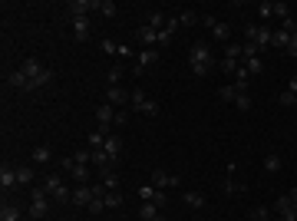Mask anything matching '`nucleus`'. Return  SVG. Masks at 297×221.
I'll return each mask as SVG.
<instances>
[{"mask_svg":"<svg viewBox=\"0 0 297 221\" xmlns=\"http://www.w3.org/2000/svg\"><path fill=\"white\" fill-rule=\"evenodd\" d=\"M215 53H211V46L205 43V40H198L192 43V50H188V66H192V76H208V70L215 66Z\"/></svg>","mask_w":297,"mask_h":221,"instance_id":"1","label":"nucleus"},{"mask_svg":"<svg viewBox=\"0 0 297 221\" xmlns=\"http://www.w3.org/2000/svg\"><path fill=\"white\" fill-rule=\"evenodd\" d=\"M43 188H46V195L53 198V202H60V205H73V191L63 185V178H60V175H46V178H43Z\"/></svg>","mask_w":297,"mask_h":221,"instance_id":"2","label":"nucleus"},{"mask_svg":"<svg viewBox=\"0 0 297 221\" xmlns=\"http://www.w3.org/2000/svg\"><path fill=\"white\" fill-rule=\"evenodd\" d=\"M271 33H274V30H267V26L247 23V26H244V43H254L258 50H264V46H271Z\"/></svg>","mask_w":297,"mask_h":221,"instance_id":"3","label":"nucleus"},{"mask_svg":"<svg viewBox=\"0 0 297 221\" xmlns=\"http://www.w3.org/2000/svg\"><path fill=\"white\" fill-rule=\"evenodd\" d=\"M96 122H99V132L112 135V122H116V106H109V102L96 106Z\"/></svg>","mask_w":297,"mask_h":221,"instance_id":"4","label":"nucleus"},{"mask_svg":"<svg viewBox=\"0 0 297 221\" xmlns=\"http://www.w3.org/2000/svg\"><path fill=\"white\" fill-rule=\"evenodd\" d=\"M148 185H155V188H179V175H168L165 169H152V175H148Z\"/></svg>","mask_w":297,"mask_h":221,"instance_id":"5","label":"nucleus"},{"mask_svg":"<svg viewBox=\"0 0 297 221\" xmlns=\"http://www.w3.org/2000/svg\"><path fill=\"white\" fill-rule=\"evenodd\" d=\"M66 10L73 20H80V17H89V10H99V0H69Z\"/></svg>","mask_w":297,"mask_h":221,"instance_id":"6","label":"nucleus"},{"mask_svg":"<svg viewBox=\"0 0 297 221\" xmlns=\"http://www.w3.org/2000/svg\"><path fill=\"white\" fill-rule=\"evenodd\" d=\"M139 198H142V202H152V205H159V208L168 202V195H165L162 188H155V185H142V188H139Z\"/></svg>","mask_w":297,"mask_h":221,"instance_id":"7","label":"nucleus"},{"mask_svg":"<svg viewBox=\"0 0 297 221\" xmlns=\"http://www.w3.org/2000/svg\"><path fill=\"white\" fill-rule=\"evenodd\" d=\"M7 86H10V89H23V93H33V82L27 79V73H23V70L7 73Z\"/></svg>","mask_w":297,"mask_h":221,"instance_id":"8","label":"nucleus"},{"mask_svg":"<svg viewBox=\"0 0 297 221\" xmlns=\"http://www.w3.org/2000/svg\"><path fill=\"white\" fill-rule=\"evenodd\" d=\"M93 185H76L73 188V205L76 208H89V202H93Z\"/></svg>","mask_w":297,"mask_h":221,"instance_id":"9","label":"nucleus"},{"mask_svg":"<svg viewBox=\"0 0 297 221\" xmlns=\"http://www.w3.org/2000/svg\"><path fill=\"white\" fill-rule=\"evenodd\" d=\"M17 165H4V169H0V188L4 191H13L17 188Z\"/></svg>","mask_w":297,"mask_h":221,"instance_id":"10","label":"nucleus"},{"mask_svg":"<svg viewBox=\"0 0 297 221\" xmlns=\"http://www.w3.org/2000/svg\"><path fill=\"white\" fill-rule=\"evenodd\" d=\"M152 63H159V50H155V46H148V50L139 53V60H136V73H145Z\"/></svg>","mask_w":297,"mask_h":221,"instance_id":"11","label":"nucleus"},{"mask_svg":"<svg viewBox=\"0 0 297 221\" xmlns=\"http://www.w3.org/2000/svg\"><path fill=\"white\" fill-rule=\"evenodd\" d=\"M129 96L132 93H126V89H119V86H109L106 89V102H109V106H126V102H129Z\"/></svg>","mask_w":297,"mask_h":221,"instance_id":"12","label":"nucleus"},{"mask_svg":"<svg viewBox=\"0 0 297 221\" xmlns=\"http://www.w3.org/2000/svg\"><path fill=\"white\" fill-rule=\"evenodd\" d=\"M20 70L27 73V79H30V82H37L40 76H43V70H46V66L40 63V60H23V63H20Z\"/></svg>","mask_w":297,"mask_h":221,"instance_id":"13","label":"nucleus"},{"mask_svg":"<svg viewBox=\"0 0 297 221\" xmlns=\"http://www.w3.org/2000/svg\"><path fill=\"white\" fill-rule=\"evenodd\" d=\"M103 152L112 158V162H116V158L122 155V139H119V135H106V146H103Z\"/></svg>","mask_w":297,"mask_h":221,"instance_id":"14","label":"nucleus"},{"mask_svg":"<svg viewBox=\"0 0 297 221\" xmlns=\"http://www.w3.org/2000/svg\"><path fill=\"white\" fill-rule=\"evenodd\" d=\"M136 37L142 40V43H148V46H159V30H155V26H148V23H142L136 30Z\"/></svg>","mask_w":297,"mask_h":221,"instance_id":"15","label":"nucleus"},{"mask_svg":"<svg viewBox=\"0 0 297 221\" xmlns=\"http://www.w3.org/2000/svg\"><path fill=\"white\" fill-rule=\"evenodd\" d=\"M182 202H185L188 208H205V205H208V198H205L202 191H185V195H182Z\"/></svg>","mask_w":297,"mask_h":221,"instance_id":"16","label":"nucleus"},{"mask_svg":"<svg viewBox=\"0 0 297 221\" xmlns=\"http://www.w3.org/2000/svg\"><path fill=\"white\" fill-rule=\"evenodd\" d=\"M73 33H76V40H89V17H80V20H73Z\"/></svg>","mask_w":297,"mask_h":221,"instance_id":"17","label":"nucleus"},{"mask_svg":"<svg viewBox=\"0 0 297 221\" xmlns=\"http://www.w3.org/2000/svg\"><path fill=\"white\" fill-rule=\"evenodd\" d=\"M238 93H241V89H238L235 82H228V86H218V99H221V102H235Z\"/></svg>","mask_w":297,"mask_h":221,"instance_id":"18","label":"nucleus"},{"mask_svg":"<svg viewBox=\"0 0 297 221\" xmlns=\"http://www.w3.org/2000/svg\"><path fill=\"white\" fill-rule=\"evenodd\" d=\"M50 215V202H30V218L33 221H43Z\"/></svg>","mask_w":297,"mask_h":221,"instance_id":"19","label":"nucleus"},{"mask_svg":"<svg viewBox=\"0 0 297 221\" xmlns=\"http://www.w3.org/2000/svg\"><path fill=\"white\" fill-rule=\"evenodd\" d=\"M50 158H53V149L50 146H33V162L37 165H46Z\"/></svg>","mask_w":297,"mask_h":221,"instance_id":"20","label":"nucleus"},{"mask_svg":"<svg viewBox=\"0 0 297 221\" xmlns=\"http://www.w3.org/2000/svg\"><path fill=\"white\" fill-rule=\"evenodd\" d=\"M0 221H20V208L13 202H4V208H0Z\"/></svg>","mask_w":297,"mask_h":221,"instance_id":"21","label":"nucleus"},{"mask_svg":"<svg viewBox=\"0 0 297 221\" xmlns=\"http://www.w3.org/2000/svg\"><path fill=\"white\" fill-rule=\"evenodd\" d=\"M211 37L221 40V43H231V26L228 23H215V26H211Z\"/></svg>","mask_w":297,"mask_h":221,"instance_id":"22","label":"nucleus"},{"mask_svg":"<svg viewBox=\"0 0 297 221\" xmlns=\"http://www.w3.org/2000/svg\"><path fill=\"white\" fill-rule=\"evenodd\" d=\"M287 43H291V33H287V30H274V33H271V46L287 50Z\"/></svg>","mask_w":297,"mask_h":221,"instance_id":"23","label":"nucleus"},{"mask_svg":"<svg viewBox=\"0 0 297 221\" xmlns=\"http://www.w3.org/2000/svg\"><path fill=\"white\" fill-rule=\"evenodd\" d=\"M103 146H106V132H99V129H96V132H89V135H86V149L99 152Z\"/></svg>","mask_w":297,"mask_h":221,"instance_id":"24","label":"nucleus"},{"mask_svg":"<svg viewBox=\"0 0 297 221\" xmlns=\"http://www.w3.org/2000/svg\"><path fill=\"white\" fill-rule=\"evenodd\" d=\"M103 188L106 191H119V172H103Z\"/></svg>","mask_w":297,"mask_h":221,"instance_id":"25","label":"nucleus"},{"mask_svg":"<svg viewBox=\"0 0 297 221\" xmlns=\"http://www.w3.org/2000/svg\"><path fill=\"white\" fill-rule=\"evenodd\" d=\"M148 26H155V30H165V26H168V17H165L162 10H152V13H148Z\"/></svg>","mask_w":297,"mask_h":221,"instance_id":"26","label":"nucleus"},{"mask_svg":"<svg viewBox=\"0 0 297 221\" xmlns=\"http://www.w3.org/2000/svg\"><path fill=\"white\" fill-rule=\"evenodd\" d=\"M264 172H271V175L281 172V155H278V152H267V155H264Z\"/></svg>","mask_w":297,"mask_h":221,"instance_id":"27","label":"nucleus"},{"mask_svg":"<svg viewBox=\"0 0 297 221\" xmlns=\"http://www.w3.org/2000/svg\"><path fill=\"white\" fill-rule=\"evenodd\" d=\"M139 218H142V221H155V218H159V205L145 202L142 208H139Z\"/></svg>","mask_w":297,"mask_h":221,"instance_id":"28","label":"nucleus"},{"mask_svg":"<svg viewBox=\"0 0 297 221\" xmlns=\"http://www.w3.org/2000/svg\"><path fill=\"white\" fill-rule=\"evenodd\" d=\"M274 211H278V215H287V211H294V202H291V195H281L278 202H274Z\"/></svg>","mask_w":297,"mask_h":221,"instance_id":"29","label":"nucleus"},{"mask_svg":"<svg viewBox=\"0 0 297 221\" xmlns=\"http://www.w3.org/2000/svg\"><path fill=\"white\" fill-rule=\"evenodd\" d=\"M244 70L251 73V76H261V73H264V60H261V57H254V60H244Z\"/></svg>","mask_w":297,"mask_h":221,"instance_id":"30","label":"nucleus"},{"mask_svg":"<svg viewBox=\"0 0 297 221\" xmlns=\"http://www.w3.org/2000/svg\"><path fill=\"white\" fill-rule=\"evenodd\" d=\"M218 70L228 73V76H235L238 70H241V66H238V60H228V57H225V60H218Z\"/></svg>","mask_w":297,"mask_h":221,"instance_id":"31","label":"nucleus"},{"mask_svg":"<svg viewBox=\"0 0 297 221\" xmlns=\"http://www.w3.org/2000/svg\"><path fill=\"white\" fill-rule=\"evenodd\" d=\"M17 182L20 185H30L33 182V169H30V165H17Z\"/></svg>","mask_w":297,"mask_h":221,"instance_id":"32","label":"nucleus"},{"mask_svg":"<svg viewBox=\"0 0 297 221\" xmlns=\"http://www.w3.org/2000/svg\"><path fill=\"white\" fill-rule=\"evenodd\" d=\"M122 73H126V66H112L109 73H106V82H109V86H119V79H122Z\"/></svg>","mask_w":297,"mask_h":221,"instance_id":"33","label":"nucleus"},{"mask_svg":"<svg viewBox=\"0 0 297 221\" xmlns=\"http://www.w3.org/2000/svg\"><path fill=\"white\" fill-rule=\"evenodd\" d=\"M247 82H251V73H247L244 66H241V70L235 73V86H238V89H241V93H244V89H247Z\"/></svg>","mask_w":297,"mask_h":221,"instance_id":"34","label":"nucleus"},{"mask_svg":"<svg viewBox=\"0 0 297 221\" xmlns=\"http://www.w3.org/2000/svg\"><path fill=\"white\" fill-rule=\"evenodd\" d=\"M179 23L195 26V23H202V17H198V13H192V10H182V13H179Z\"/></svg>","mask_w":297,"mask_h":221,"instance_id":"35","label":"nucleus"},{"mask_svg":"<svg viewBox=\"0 0 297 221\" xmlns=\"http://www.w3.org/2000/svg\"><path fill=\"white\" fill-rule=\"evenodd\" d=\"M69 175H73L80 185H86V178H89V165H76V169L69 172Z\"/></svg>","mask_w":297,"mask_h":221,"instance_id":"36","label":"nucleus"},{"mask_svg":"<svg viewBox=\"0 0 297 221\" xmlns=\"http://www.w3.org/2000/svg\"><path fill=\"white\" fill-rule=\"evenodd\" d=\"M136 113H142V116H159V102H152V99H145L142 106L136 109Z\"/></svg>","mask_w":297,"mask_h":221,"instance_id":"37","label":"nucleus"},{"mask_svg":"<svg viewBox=\"0 0 297 221\" xmlns=\"http://www.w3.org/2000/svg\"><path fill=\"white\" fill-rule=\"evenodd\" d=\"M244 188H247L244 182H235V178L228 175V182H225V191H228V195H238V191H244Z\"/></svg>","mask_w":297,"mask_h":221,"instance_id":"38","label":"nucleus"},{"mask_svg":"<svg viewBox=\"0 0 297 221\" xmlns=\"http://www.w3.org/2000/svg\"><path fill=\"white\" fill-rule=\"evenodd\" d=\"M106 208H122V195L119 191H106Z\"/></svg>","mask_w":297,"mask_h":221,"instance_id":"39","label":"nucleus"},{"mask_svg":"<svg viewBox=\"0 0 297 221\" xmlns=\"http://www.w3.org/2000/svg\"><path fill=\"white\" fill-rule=\"evenodd\" d=\"M103 211H106V198H93V202H89V215L99 218Z\"/></svg>","mask_w":297,"mask_h":221,"instance_id":"40","label":"nucleus"},{"mask_svg":"<svg viewBox=\"0 0 297 221\" xmlns=\"http://www.w3.org/2000/svg\"><path fill=\"white\" fill-rule=\"evenodd\" d=\"M251 221H271V208H267V205H258L254 215H251Z\"/></svg>","mask_w":297,"mask_h":221,"instance_id":"41","label":"nucleus"},{"mask_svg":"<svg viewBox=\"0 0 297 221\" xmlns=\"http://www.w3.org/2000/svg\"><path fill=\"white\" fill-rule=\"evenodd\" d=\"M145 99H148V96L142 93V89H132V96H129V106H132V109H139V106H142Z\"/></svg>","mask_w":297,"mask_h":221,"instance_id":"42","label":"nucleus"},{"mask_svg":"<svg viewBox=\"0 0 297 221\" xmlns=\"http://www.w3.org/2000/svg\"><path fill=\"white\" fill-rule=\"evenodd\" d=\"M99 13L103 17H116V4L112 0H99Z\"/></svg>","mask_w":297,"mask_h":221,"instance_id":"43","label":"nucleus"},{"mask_svg":"<svg viewBox=\"0 0 297 221\" xmlns=\"http://www.w3.org/2000/svg\"><path fill=\"white\" fill-rule=\"evenodd\" d=\"M241 57H244V60H254V57H261V50H258L254 43H241Z\"/></svg>","mask_w":297,"mask_h":221,"instance_id":"44","label":"nucleus"},{"mask_svg":"<svg viewBox=\"0 0 297 221\" xmlns=\"http://www.w3.org/2000/svg\"><path fill=\"white\" fill-rule=\"evenodd\" d=\"M235 106L241 109V113H247V109H251V96L247 93H238V99H235Z\"/></svg>","mask_w":297,"mask_h":221,"instance_id":"45","label":"nucleus"},{"mask_svg":"<svg viewBox=\"0 0 297 221\" xmlns=\"http://www.w3.org/2000/svg\"><path fill=\"white\" fill-rule=\"evenodd\" d=\"M225 57H228V60H238V57H241V43H228V46H225Z\"/></svg>","mask_w":297,"mask_h":221,"instance_id":"46","label":"nucleus"},{"mask_svg":"<svg viewBox=\"0 0 297 221\" xmlns=\"http://www.w3.org/2000/svg\"><path fill=\"white\" fill-rule=\"evenodd\" d=\"M281 106H297V93L284 89V93H281Z\"/></svg>","mask_w":297,"mask_h":221,"instance_id":"47","label":"nucleus"},{"mask_svg":"<svg viewBox=\"0 0 297 221\" xmlns=\"http://www.w3.org/2000/svg\"><path fill=\"white\" fill-rule=\"evenodd\" d=\"M258 17H261V20L274 17V13H271V0H264V4H258Z\"/></svg>","mask_w":297,"mask_h":221,"instance_id":"48","label":"nucleus"},{"mask_svg":"<svg viewBox=\"0 0 297 221\" xmlns=\"http://www.w3.org/2000/svg\"><path fill=\"white\" fill-rule=\"evenodd\" d=\"M30 198H33V202H46L50 195H46V188H33V191H30Z\"/></svg>","mask_w":297,"mask_h":221,"instance_id":"49","label":"nucleus"},{"mask_svg":"<svg viewBox=\"0 0 297 221\" xmlns=\"http://www.w3.org/2000/svg\"><path fill=\"white\" fill-rule=\"evenodd\" d=\"M103 50H106V53H112V57H119V46L112 43V40H103Z\"/></svg>","mask_w":297,"mask_h":221,"instance_id":"50","label":"nucleus"},{"mask_svg":"<svg viewBox=\"0 0 297 221\" xmlns=\"http://www.w3.org/2000/svg\"><path fill=\"white\" fill-rule=\"evenodd\" d=\"M126 122H129V113H126V109H116V126H126Z\"/></svg>","mask_w":297,"mask_h":221,"instance_id":"51","label":"nucleus"},{"mask_svg":"<svg viewBox=\"0 0 297 221\" xmlns=\"http://www.w3.org/2000/svg\"><path fill=\"white\" fill-rule=\"evenodd\" d=\"M287 53H291V57H297V30L291 33V43H287Z\"/></svg>","mask_w":297,"mask_h":221,"instance_id":"52","label":"nucleus"},{"mask_svg":"<svg viewBox=\"0 0 297 221\" xmlns=\"http://www.w3.org/2000/svg\"><path fill=\"white\" fill-rule=\"evenodd\" d=\"M281 30H287V33H294V30H297V20H294V17H287V20H284V26H281Z\"/></svg>","mask_w":297,"mask_h":221,"instance_id":"53","label":"nucleus"},{"mask_svg":"<svg viewBox=\"0 0 297 221\" xmlns=\"http://www.w3.org/2000/svg\"><path fill=\"white\" fill-rule=\"evenodd\" d=\"M287 89H291V93H297V76H291V82H287Z\"/></svg>","mask_w":297,"mask_h":221,"instance_id":"54","label":"nucleus"},{"mask_svg":"<svg viewBox=\"0 0 297 221\" xmlns=\"http://www.w3.org/2000/svg\"><path fill=\"white\" fill-rule=\"evenodd\" d=\"M291 202H294V208H297V188H291Z\"/></svg>","mask_w":297,"mask_h":221,"instance_id":"55","label":"nucleus"},{"mask_svg":"<svg viewBox=\"0 0 297 221\" xmlns=\"http://www.w3.org/2000/svg\"><path fill=\"white\" fill-rule=\"evenodd\" d=\"M155 221H165V218H162V215H159V218H155Z\"/></svg>","mask_w":297,"mask_h":221,"instance_id":"56","label":"nucleus"},{"mask_svg":"<svg viewBox=\"0 0 297 221\" xmlns=\"http://www.w3.org/2000/svg\"><path fill=\"white\" fill-rule=\"evenodd\" d=\"M139 221H142V218H139Z\"/></svg>","mask_w":297,"mask_h":221,"instance_id":"57","label":"nucleus"}]
</instances>
